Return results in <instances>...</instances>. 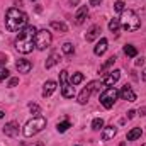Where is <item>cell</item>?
I'll use <instances>...</instances> for the list:
<instances>
[{
  "label": "cell",
  "mask_w": 146,
  "mask_h": 146,
  "mask_svg": "<svg viewBox=\"0 0 146 146\" xmlns=\"http://www.w3.org/2000/svg\"><path fill=\"white\" fill-rule=\"evenodd\" d=\"M27 14L21 9H9L7 14H5V27L10 31V33H17V31H22L26 26H27Z\"/></svg>",
  "instance_id": "cell-1"
},
{
  "label": "cell",
  "mask_w": 146,
  "mask_h": 146,
  "mask_svg": "<svg viewBox=\"0 0 146 146\" xmlns=\"http://www.w3.org/2000/svg\"><path fill=\"white\" fill-rule=\"evenodd\" d=\"M121 27L127 33H133V31H138L141 27V19L139 15L134 12V10H129V9H124L121 12Z\"/></svg>",
  "instance_id": "cell-3"
},
{
  "label": "cell",
  "mask_w": 146,
  "mask_h": 146,
  "mask_svg": "<svg viewBox=\"0 0 146 146\" xmlns=\"http://www.w3.org/2000/svg\"><path fill=\"white\" fill-rule=\"evenodd\" d=\"M54 90H56V82L48 80V82L42 85V97H44V99H46V97H51V95L54 94Z\"/></svg>",
  "instance_id": "cell-14"
},
{
  "label": "cell",
  "mask_w": 146,
  "mask_h": 146,
  "mask_svg": "<svg viewBox=\"0 0 146 146\" xmlns=\"http://www.w3.org/2000/svg\"><path fill=\"white\" fill-rule=\"evenodd\" d=\"M15 68L19 70V73H29L31 68H33V63H31L29 60H17Z\"/></svg>",
  "instance_id": "cell-15"
},
{
  "label": "cell",
  "mask_w": 146,
  "mask_h": 146,
  "mask_svg": "<svg viewBox=\"0 0 146 146\" xmlns=\"http://www.w3.org/2000/svg\"><path fill=\"white\" fill-rule=\"evenodd\" d=\"M31 2H36V0H31Z\"/></svg>",
  "instance_id": "cell-39"
},
{
  "label": "cell",
  "mask_w": 146,
  "mask_h": 146,
  "mask_svg": "<svg viewBox=\"0 0 146 146\" xmlns=\"http://www.w3.org/2000/svg\"><path fill=\"white\" fill-rule=\"evenodd\" d=\"M100 36V26H92L90 29H88V33H87V36H85V39L88 41V42H92V41H95L97 37Z\"/></svg>",
  "instance_id": "cell-16"
},
{
  "label": "cell",
  "mask_w": 146,
  "mask_h": 146,
  "mask_svg": "<svg viewBox=\"0 0 146 146\" xmlns=\"http://www.w3.org/2000/svg\"><path fill=\"white\" fill-rule=\"evenodd\" d=\"M3 134L5 136H9V138H15L17 134H19V122L17 121H10V122H7L5 126H3Z\"/></svg>",
  "instance_id": "cell-9"
},
{
  "label": "cell",
  "mask_w": 146,
  "mask_h": 146,
  "mask_svg": "<svg viewBox=\"0 0 146 146\" xmlns=\"http://www.w3.org/2000/svg\"><path fill=\"white\" fill-rule=\"evenodd\" d=\"M34 146H44V145H42V143H37V145H34Z\"/></svg>",
  "instance_id": "cell-38"
},
{
  "label": "cell",
  "mask_w": 146,
  "mask_h": 146,
  "mask_svg": "<svg viewBox=\"0 0 146 146\" xmlns=\"http://www.w3.org/2000/svg\"><path fill=\"white\" fill-rule=\"evenodd\" d=\"M29 110H31V112H33L34 115H37L41 109H39V106H37V104H31V106H29Z\"/></svg>",
  "instance_id": "cell-30"
},
{
  "label": "cell",
  "mask_w": 146,
  "mask_h": 146,
  "mask_svg": "<svg viewBox=\"0 0 146 146\" xmlns=\"http://www.w3.org/2000/svg\"><path fill=\"white\" fill-rule=\"evenodd\" d=\"M51 41H53V36H51V33L48 31V29H41V31H37L36 33V37H34V44H36L37 49H46V48H49L51 46Z\"/></svg>",
  "instance_id": "cell-6"
},
{
  "label": "cell",
  "mask_w": 146,
  "mask_h": 146,
  "mask_svg": "<svg viewBox=\"0 0 146 146\" xmlns=\"http://www.w3.org/2000/svg\"><path fill=\"white\" fill-rule=\"evenodd\" d=\"M17 83H19V78H10L9 80V87H15Z\"/></svg>",
  "instance_id": "cell-31"
},
{
  "label": "cell",
  "mask_w": 146,
  "mask_h": 146,
  "mask_svg": "<svg viewBox=\"0 0 146 146\" xmlns=\"http://www.w3.org/2000/svg\"><path fill=\"white\" fill-rule=\"evenodd\" d=\"M60 83H61V94H63V97L65 99H72L73 95H75V87L68 82V72L66 70H63V72L60 73Z\"/></svg>",
  "instance_id": "cell-7"
},
{
  "label": "cell",
  "mask_w": 146,
  "mask_h": 146,
  "mask_svg": "<svg viewBox=\"0 0 146 146\" xmlns=\"http://www.w3.org/2000/svg\"><path fill=\"white\" fill-rule=\"evenodd\" d=\"M87 15H88V7L87 5H82L78 10H76V14H75V24H83L85 22V19H87Z\"/></svg>",
  "instance_id": "cell-11"
},
{
  "label": "cell",
  "mask_w": 146,
  "mask_h": 146,
  "mask_svg": "<svg viewBox=\"0 0 146 146\" xmlns=\"http://www.w3.org/2000/svg\"><path fill=\"white\" fill-rule=\"evenodd\" d=\"M145 63V60L143 58H139V60H136V66H139V65H143Z\"/></svg>",
  "instance_id": "cell-34"
},
{
  "label": "cell",
  "mask_w": 146,
  "mask_h": 146,
  "mask_svg": "<svg viewBox=\"0 0 146 146\" xmlns=\"http://www.w3.org/2000/svg\"><path fill=\"white\" fill-rule=\"evenodd\" d=\"M72 124H70V121L66 119V121H63V122H58V126H56V129L60 131V133H65V131H68V127H70Z\"/></svg>",
  "instance_id": "cell-24"
},
{
  "label": "cell",
  "mask_w": 146,
  "mask_h": 146,
  "mask_svg": "<svg viewBox=\"0 0 146 146\" xmlns=\"http://www.w3.org/2000/svg\"><path fill=\"white\" fill-rule=\"evenodd\" d=\"M73 51H75V48H73L72 42H65L63 44V53L65 54H73Z\"/></svg>",
  "instance_id": "cell-27"
},
{
  "label": "cell",
  "mask_w": 146,
  "mask_h": 146,
  "mask_svg": "<svg viewBox=\"0 0 146 146\" xmlns=\"http://www.w3.org/2000/svg\"><path fill=\"white\" fill-rule=\"evenodd\" d=\"M145 146H146V145H145Z\"/></svg>",
  "instance_id": "cell-41"
},
{
  "label": "cell",
  "mask_w": 146,
  "mask_h": 146,
  "mask_svg": "<svg viewBox=\"0 0 146 146\" xmlns=\"http://www.w3.org/2000/svg\"><path fill=\"white\" fill-rule=\"evenodd\" d=\"M119 97V90L114 88V87H107L102 94H100V104L106 107V109H112L115 100Z\"/></svg>",
  "instance_id": "cell-5"
},
{
  "label": "cell",
  "mask_w": 146,
  "mask_h": 146,
  "mask_svg": "<svg viewBox=\"0 0 146 146\" xmlns=\"http://www.w3.org/2000/svg\"><path fill=\"white\" fill-rule=\"evenodd\" d=\"M70 3H72V5L73 3H78V0H70Z\"/></svg>",
  "instance_id": "cell-36"
},
{
  "label": "cell",
  "mask_w": 146,
  "mask_h": 146,
  "mask_svg": "<svg viewBox=\"0 0 146 146\" xmlns=\"http://www.w3.org/2000/svg\"><path fill=\"white\" fill-rule=\"evenodd\" d=\"M37 29L34 26H26L22 31H19V37L15 39V49L22 54H27L31 53L36 44H34V37H36Z\"/></svg>",
  "instance_id": "cell-2"
},
{
  "label": "cell",
  "mask_w": 146,
  "mask_h": 146,
  "mask_svg": "<svg viewBox=\"0 0 146 146\" xmlns=\"http://www.w3.org/2000/svg\"><path fill=\"white\" fill-rule=\"evenodd\" d=\"M104 127V119L102 117H95L94 121H92V129L94 131H100Z\"/></svg>",
  "instance_id": "cell-23"
},
{
  "label": "cell",
  "mask_w": 146,
  "mask_h": 146,
  "mask_svg": "<svg viewBox=\"0 0 146 146\" xmlns=\"http://www.w3.org/2000/svg\"><path fill=\"white\" fill-rule=\"evenodd\" d=\"M102 2H104V0H90V5H95V7H97V5H100Z\"/></svg>",
  "instance_id": "cell-32"
},
{
  "label": "cell",
  "mask_w": 146,
  "mask_h": 146,
  "mask_svg": "<svg viewBox=\"0 0 146 146\" xmlns=\"http://www.w3.org/2000/svg\"><path fill=\"white\" fill-rule=\"evenodd\" d=\"M115 133H117V129H115L114 126H106V127H102V139H104V141H109V139H112V138L115 136Z\"/></svg>",
  "instance_id": "cell-17"
},
{
  "label": "cell",
  "mask_w": 146,
  "mask_h": 146,
  "mask_svg": "<svg viewBox=\"0 0 146 146\" xmlns=\"http://www.w3.org/2000/svg\"><path fill=\"white\" fill-rule=\"evenodd\" d=\"M99 85H100V82H90L82 92H80V95H78V104L80 106H85L87 102H88V99H90V95H92V92L94 90H97L99 88Z\"/></svg>",
  "instance_id": "cell-8"
},
{
  "label": "cell",
  "mask_w": 146,
  "mask_h": 146,
  "mask_svg": "<svg viewBox=\"0 0 146 146\" xmlns=\"http://www.w3.org/2000/svg\"><path fill=\"white\" fill-rule=\"evenodd\" d=\"M44 127H46V119L42 115H34L31 121L26 122V126L22 129V134L26 138H31V136H36L37 133H41Z\"/></svg>",
  "instance_id": "cell-4"
},
{
  "label": "cell",
  "mask_w": 146,
  "mask_h": 146,
  "mask_svg": "<svg viewBox=\"0 0 146 146\" xmlns=\"http://www.w3.org/2000/svg\"><path fill=\"white\" fill-rule=\"evenodd\" d=\"M143 80H145V82H146V70H145V72H143Z\"/></svg>",
  "instance_id": "cell-35"
},
{
  "label": "cell",
  "mask_w": 146,
  "mask_h": 146,
  "mask_svg": "<svg viewBox=\"0 0 146 146\" xmlns=\"http://www.w3.org/2000/svg\"><path fill=\"white\" fill-rule=\"evenodd\" d=\"M82 82H83V75H82V73H73L70 83H72V85H78V83H82Z\"/></svg>",
  "instance_id": "cell-25"
},
{
  "label": "cell",
  "mask_w": 146,
  "mask_h": 146,
  "mask_svg": "<svg viewBox=\"0 0 146 146\" xmlns=\"http://www.w3.org/2000/svg\"><path fill=\"white\" fill-rule=\"evenodd\" d=\"M141 134H143L141 127H133V129L127 133V141H136V139L141 138Z\"/></svg>",
  "instance_id": "cell-19"
},
{
  "label": "cell",
  "mask_w": 146,
  "mask_h": 146,
  "mask_svg": "<svg viewBox=\"0 0 146 146\" xmlns=\"http://www.w3.org/2000/svg\"><path fill=\"white\" fill-rule=\"evenodd\" d=\"M60 63V53H56V51H53L51 54H49V58L46 60V70H49V68H53L54 65H58Z\"/></svg>",
  "instance_id": "cell-18"
},
{
  "label": "cell",
  "mask_w": 146,
  "mask_h": 146,
  "mask_svg": "<svg viewBox=\"0 0 146 146\" xmlns=\"http://www.w3.org/2000/svg\"><path fill=\"white\" fill-rule=\"evenodd\" d=\"M124 54L129 56V58H134V56H138V49L134 46H131V44H126L124 46Z\"/></svg>",
  "instance_id": "cell-22"
},
{
  "label": "cell",
  "mask_w": 146,
  "mask_h": 146,
  "mask_svg": "<svg viewBox=\"0 0 146 146\" xmlns=\"http://www.w3.org/2000/svg\"><path fill=\"white\" fill-rule=\"evenodd\" d=\"M76 146H80V145H76Z\"/></svg>",
  "instance_id": "cell-40"
},
{
  "label": "cell",
  "mask_w": 146,
  "mask_h": 146,
  "mask_svg": "<svg viewBox=\"0 0 146 146\" xmlns=\"http://www.w3.org/2000/svg\"><path fill=\"white\" fill-rule=\"evenodd\" d=\"M2 117H3V112H2V110H0V119H2Z\"/></svg>",
  "instance_id": "cell-37"
},
{
  "label": "cell",
  "mask_w": 146,
  "mask_h": 146,
  "mask_svg": "<svg viewBox=\"0 0 146 146\" xmlns=\"http://www.w3.org/2000/svg\"><path fill=\"white\" fill-rule=\"evenodd\" d=\"M121 78V72L119 70H114V72H110L104 80H102V83L106 85V87H112L114 83H117V80Z\"/></svg>",
  "instance_id": "cell-12"
},
{
  "label": "cell",
  "mask_w": 146,
  "mask_h": 146,
  "mask_svg": "<svg viewBox=\"0 0 146 146\" xmlns=\"http://www.w3.org/2000/svg\"><path fill=\"white\" fill-rule=\"evenodd\" d=\"M7 76H9V70H7V68H2V66H0V82H2V80H5Z\"/></svg>",
  "instance_id": "cell-29"
},
{
  "label": "cell",
  "mask_w": 146,
  "mask_h": 146,
  "mask_svg": "<svg viewBox=\"0 0 146 146\" xmlns=\"http://www.w3.org/2000/svg\"><path fill=\"white\" fill-rule=\"evenodd\" d=\"M134 114H136L134 110H129V112H127V119H133V117H134Z\"/></svg>",
  "instance_id": "cell-33"
},
{
  "label": "cell",
  "mask_w": 146,
  "mask_h": 146,
  "mask_svg": "<svg viewBox=\"0 0 146 146\" xmlns=\"http://www.w3.org/2000/svg\"><path fill=\"white\" fill-rule=\"evenodd\" d=\"M119 97H121L122 100H127V102H134V100H136V94L133 92V88H131L129 85H124V87H122V90L119 92Z\"/></svg>",
  "instance_id": "cell-10"
},
{
  "label": "cell",
  "mask_w": 146,
  "mask_h": 146,
  "mask_svg": "<svg viewBox=\"0 0 146 146\" xmlns=\"http://www.w3.org/2000/svg\"><path fill=\"white\" fill-rule=\"evenodd\" d=\"M51 27L56 29V31H60V33H66V31H68V26H66L65 22H58V21H53V22H51Z\"/></svg>",
  "instance_id": "cell-21"
},
{
  "label": "cell",
  "mask_w": 146,
  "mask_h": 146,
  "mask_svg": "<svg viewBox=\"0 0 146 146\" xmlns=\"http://www.w3.org/2000/svg\"><path fill=\"white\" fill-rule=\"evenodd\" d=\"M107 48H109V41L106 39V37H102L97 44H95V48H94V53L97 54V56H102L106 51H107Z\"/></svg>",
  "instance_id": "cell-13"
},
{
  "label": "cell",
  "mask_w": 146,
  "mask_h": 146,
  "mask_svg": "<svg viewBox=\"0 0 146 146\" xmlns=\"http://www.w3.org/2000/svg\"><path fill=\"white\" fill-rule=\"evenodd\" d=\"M114 63H115V56H110L109 60H107V61H106V63L102 65V68H100V72L104 73V72H106V70H107V68H110V66H112Z\"/></svg>",
  "instance_id": "cell-26"
},
{
  "label": "cell",
  "mask_w": 146,
  "mask_h": 146,
  "mask_svg": "<svg viewBox=\"0 0 146 146\" xmlns=\"http://www.w3.org/2000/svg\"><path fill=\"white\" fill-rule=\"evenodd\" d=\"M109 29H110V33L112 34H119V29H121V21L119 19H110V22H109Z\"/></svg>",
  "instance_id": "cell-20"
},
{
  "label": "cell",
  "mask_w": 146,
  "mask_h": 146,
  "mask_svg": "<svg viewBox=\"0 0 146 146\" xmlns=\"http://www.w3.org/2000/svg\"><path fill=\"white\" fill-rule=\"evenodd\" d=\"M114 10H115V12H122V10H124V2H122V0H117V2L114 3Z\"/></svg>",
  "instance_id": "cell-28"
}]
</instances>
